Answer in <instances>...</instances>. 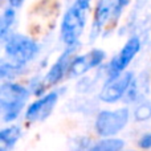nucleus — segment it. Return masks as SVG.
I'll return each mask as SVG.
<instances>
[{
	"instance_id": "f257e3e1",
	"label": "nucleus",
	"mask_w": 151,
	"mask_h": 151,
	"mask_svg": "<svg viewBox=\"0 0 151 151\" xmlns=\"http://www.w3.org/2000/svg\"><path fill=\"white\" fill-rule=\"evenodd\" d=\"M29 98V90L20 83L5 82L0 85V110L4 121L16 119Z\"/></svg>"
},
{
	"instance_id": "f03ea898",
	"label": "nucleus",
	"mask_w": 151,
	"mask_h": 151,
	"mask_svg": "<svg viewBox=\"0 0 151 151\" xmlns=\"http://www.w3.org/2000/svg\"><path fill=\"white\" fill-rule=\"evenodd\" d=\"M89 7H90L89 1L78 0L64 15L63 23H61V37L68 47L77 45L78 39L85 27L86 12H88Z\"/></svg>"
},
{
	"instance_id": "7ed1b4c3",
	"label": "nucleus",
	"mask_w": 151,
	"mask_h": 151,
	"mask_svg": "<svg viewBox=\"0 0 151 151\" xmlns=\"http://www.w3.org/2000/svg\"><path fill=\"white\" fill-rule=\"evenodd\" d=\"M39 44L33 39L21 33H13L5 40L4 52L9 63L23 68L39 53Z\"/></svg>"
},
{
	"instance_id": "20e7f679",
	"label": "nucleus",
	"mask_w": 151,
	"mask_h": 151,
	"mask_svg": "<svg viewBox=\"0 0 151 151\" xmlns=\"http://www.w3.org/2000/svg\"><path fill=\"white\" fill-rule=\"evenodd\" d=\"M129 121V110L126 107L114 111H101L96 119V130L101 137H111L119 133Z\"/></svg>"
},
{
	"instance_id": "39448f33",
	"label": "nucleus",
	"mask_w": 151,
	"mask_h": 151,
	"mask_svg": "<svg viewBox=\"0 0 151 151\" xmlns=\"http://www.w3.org/2000/svg\"><path fill=\"white\" fill-rule=\"evenodd\" d=\"M141 49V41L138 37H131L127 42L125 44V47L121 49V52L115 56L111 60L109 65V76H107V82L114 81L115 78H118L121 76L125 68L131 63L134 57L137 56V53Z\"/></svg>"
},
{
	"instance_id": "423d86ee",
	"label": "nucleus",
	"mask_w": 151,
	"mask_h": 151,
	"mask_svg": "<svg viewBox=\"0 0 151 151\" xmlns=\"http://www.w3.org/2000/svg\"><path fill=\"white\" fill-rule=\"evenodd\" d=\"M58 101V93L57 91H52V93L47 94V96L41 97L40 99L35 101L31 104L27 109L25 118L31 122H39V121H44L45 118L49 117L52 110L55 109L56 104Z\"/></svg>"
},
{
	"instance_id": "0eeeda50",
	"label": "nucleus",
	"mask_w": 151,
	"mask_h": 151,
	"mask_svg": "<svg viewBox=\"0 0 151 151\" xmlns=\"http://www.w3.org/2000/svg\"><path fill=\"white\" fill-rule=\"evenodd\" d=\"M133 80H134L133 73L127 72L125 74H121L114 81L106 82V85L104 86V89L99 93V98L104 102H115L118 99H121L123 97V94L127 91Z\"/></svg>"
},
{
	"instance_id": "6e6552de",
	"label": "nucleus",
	"mask_w": 151,
	"mask_h": 151,
	"mask_svg": "<svg viewBox=\"0 0 151 151\" xmlns=\"http://www.w3.org/2000/svg\"><path fill=\"white\" fill-rule=\"evenodd\" d=\"M104 58H105V52L104 50H99V49H94L83 56H78V57L73 58V61L70 63L68 73L70 74L72 77L82 76V74H85L86 72L90 70V69L99 65Z\"/></svg>"
},
{
	"instance_id": "1a4fd4ad",
	"label": "nucleus",
	"mask_w": 151,
	"mask_h": 151,
	"mask_svg": "<svg viewBox=\"0 0 151 151\" xmlns=\"http://www.w3.org/2000/svg\"><path fill=\"white\" fill-rule=\"evenodd\" d=\"M76 48H77V45L68 47V49L57 58V61L53 64V66L49 69V72H48L47 76H45V80H44V83H42V85L44 86L55 85V83H57L58 81L64 77V74L68 72L69 66H70V63L73 61L72 56H73Z\"/></svg>"
},
{
	"instance_id": "9d476101",
	"label": "nucleus",
	"mask_w": 151,
	"mask_h": 151,
	"mask_svg": "<svg viewBox=\"0 0 151 151\" xmlns=\"http://www.w3.org/2000/svg\"><path fill=\"white\" fill-rule=\"evenodd\" d=\"M113 1H107V0H102L97 4V9L94 13V21H93V27H91V33H90V39L94 40L97 36H99L104 25L106 24V21L109 20L110 15H111V9H113Z\"/></svg>"
},
{
	"instance_id": "9b49d317",
	"label": "nucleus",
	"mask_w": 151,
	"mask_h": 151,
	"mask_svg": "<svg viewBox=\"0 0 151 151\" xmlns=\"http://www.w3.org/2000/svg\"><path fill=\"white\" fill-rule=\"evenodd\" d=\"M21 137L19 126H9L0 130V151H11Z\"/></svg>"
},
{
	"instance_id": "f8f14e48",
	"label": "nucleus",
	"mask_w": 151,
	"mask_h": 151,
	"mask_svg": "<svg viewBox=\"0 0 151 151\" xmlns=\"http://www.w3.org/2000/svg\"><path fill=\"white\" fill-rule=\"evenodd\" d=\"M16 20V11L15 8H7L0 15V42L9 37V32L12 29Z\"/></svg>"
},
{
	"instance_id": "ddd939ff",
	"label": "nucleus",
	"mask_w": 151,
	"mask_h": 151,
	"mask_svg": "<svg viewBox=\"0 0 151 151\" xmlns=\"http://www.w3.org/2000/svg\"><path fill=\"white\" fill-rule=\"evenodd\" d=\"M125 146V142L117 138H107L97 142L88 151H121Z\"/></svg>"
},
{
	"instance_id": "4468645a",
	"label": "nucleus",
	"mask_w": 151,
	"mask_h": 151,
	"mask_svg": "<svg viewBox=\"0 0 151 151\" xmlns=\"http://www.w3.org/2000/svg\"><path fill=\"white\" fill-rule=\"evenodd\" d=\"M21 69H23L21 66L15 65L9 61H0V81L13 77L17 73H20Z\"/></svg>"
},
{
	"instance_id": "2eb2a0df",
	"label": "nucleus",
	"mask_w": 151,
	"mask_h": 151,
	"mask_svg": "<svg viewBox=\"0 0 151 151\" xmlns=\"http://www.w3.org/2000/svg\"><path fill=\"white\" fill-rule=\"evenodd\" d=\"M134 117L137 121H147L151 118V104L150 102H142L134 110Z\"/></svg>"
},
{
	"instance_id": "dca6fc26",
	"label": "nucleus",
	"mask_w": 151,
	"mask_h": 151,
	"mask_svg": "<svg viewBox=\"0 0 151 151\" xmlns=\"http://www.w3.org/2000/svg\"><path fill=\"white\" fill-rule=\"evenodd\" d=\"M139 146L142 149H151V133L142 137L141 141H139Z\"/></svg>"
}]
</instances>
